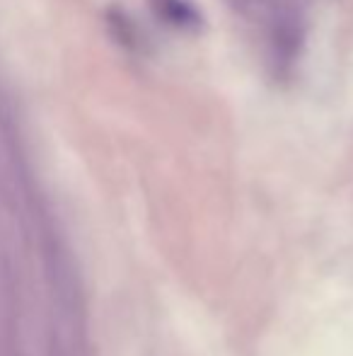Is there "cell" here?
<instances>
[{"label": "cell", "mask_w": 353, "mask_h": 356, "mask_svg": "<svg viewBox=\"0 0 353 356\" xmlns=\"http://www.w3.org/2000/svg\"><path fill=\"white\" fill-rule=\"evenodd\" d=\"M150 8L162 22L177 29H196L201 27V15L187 0H150Z\"/></svg>", "instance_id": "obj_1"}, {"label": "cell", "mask_w": 353, "mask_h": 356, "mask_svg": "<svg viewBox=\"0 0 353 356\" xmlns=\"http://www.w3.org/2000/svg\"><path fill=\"white\" fill-rule=\"evenodd\" d=\"M107 24H109V29H112L114 39H117L121 47H126V49L138 47V32H136V27H133L131 19H128L126 13H121V10H109Z\"/></svg>", "instance_id": "obj_2"}]
</instances>
